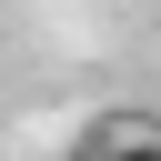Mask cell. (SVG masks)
I'll return each instance as SVG.
<instances>
[{
	"mask_svg": "<svg viewBox=\"0 0 161 161\" xmlns=\"http://www.w3.org/2000/svg\"><path fill=\"white\" fill-rule=\"evenodd\" d=\"M80 161H161V131H141V121H111Z\"/></svg>",
	"mask_w": 161,
	"mask_h": 161,
	"instance_id": "6da1fadb",
	"label": "cell"
}]
</instances>
